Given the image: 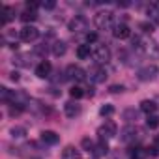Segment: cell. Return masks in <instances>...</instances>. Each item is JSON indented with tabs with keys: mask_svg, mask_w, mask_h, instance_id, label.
I'll use <instances>...</instances> for the list:
<instances>
[{
	"mask_svg": "<svg viewBox=\"0 0 159 159\" xmlns=\"http://www.w3.org/2000/svg\"><path fill=\"white\" fill-rule=\"evenodd\" d=\"M139 135V131L135 129V127H125L124 131H122V140L124 142H129V140H135V137Z\"/></svg>",
	"mask_w": 159,
	"mask_h": 159,
	"instance_id": "16",
	"label": "cell"
},
{
	"mask_svg": "<svg viewBox=\"0 0 159 159\" xmlns=\"http://www.w3.org/2000/svg\"><path fill=\"white\" fill-rule=\"evenodd\" d=\"M96 39H98V34H94V32H92V34H86V41H88V43H94Z\"/></svg>",
	"mask_w": 159,
	"mask_h": 159,
	"instance_id": "32",
	"label": "cell"
},
{
	"mask_svg": "<svg viewBox=\"0 0 159 159\" xmlns=\"http://www.w3.org/2000/svg\"><path fill=\"white\" fill-rule=\"evenodd\" d=\"M64 111H66V116H69V118H75V116L81 114V107L75 105V103H66Z\"/></svg>",
	"mask_w": 159,
	"mask_h": 159,
	"instance_id": "14",
	"label": "cell"
},
{
	"mask_svg": "<svg viewBox=\"0 0 159 159\" xmlns=\"http://www.w3.org/2000/svg\"><path fill=\"white\" fill-rule=\"evenodd\" d=\"M133 159H139V157H133Z\"/></svg>",
	"mask_w": 159,
	"mask_h": 159,
	"instance_id": "34",
	"label": "cell"
},
{
	"mask_svg": "<svg viewBox=\"0 0 159 159\" xmlns=\"http://www.w3.org/2000/svg\"><path fill=\"white\" fill-rule=\"evenodd\" d=\"M124 116H125V120H127V122H133V120H137V112H135L133 109H127V111L124 112Z\"/></svg>",
	"mask_w": 159,
	"mask_h": 159,
	"instance_id": "26",
	"label": "cell"
},
{
	"mask_svg": "<svg viewBox=\"0 0 159 159\" xmlns=\"http://www.w3.org/2000/svg\"><path fill=\"white\" fill-rule=\"evenodd\" d=\"M66 49H67V47H66L64 41H56V43L52 45V54H54V56H64V54H66Z\"/></svg>",
	"mask_w": 159,
	"mask_h": 159,
	"instance_id": "18",
	"label": "cell"
},
{
	"mask_svg": "<svg viewBox=\"0 0 159 159\" xmlns=\"http://www.w3.org/2000/svg\"><path fill=\"white\" fill-rule=\"evenodd\" d=\"M92 54H94V60H96L98 64H105V62H109V58H111V51H109L105 45H96L94 51H92Z\"/></svg>",
	"mask_w": 159,
	"mask_h": 159,
	"instance_id": "5",
	"label": "cell"
},
{
	"mask_svg": "<svg viewBox=\"0 0 159 159\" xmlns=\"http://www.w3.org/2000/svg\"><path fill=\"white\" fill-rule=\"evenodd\" d=\"M36 11H32V10H25L23 13H21V19L25 21V23H32V21H36Z\"/></svg>",
	"mask_w": 159,
	"mask_h": 159,
	"instance_id": "23",
	"label": "cell"
},
{
	"mask_svg": "<svg viewBox=\"0 0 159 159\" xmlns=\"http://www.w3.org/2000/svg\"><path fill=\"white\" fill-rule=\"evenodd\" d=\"M11 19H13V10H11L10 6H4V8H2V21H0V23H2V26L8 25Z\"/></svg>",
	"mask_w": 159,
	"mask_h": 159,
	"instance_id": "17",
	"label": "cell"
},
{
	"mask_svg": "<svg viewBox=\"0 0 159 159\" xmlns=\"http://www.w3.org/2000/svg\"><path fill=\"white\" fill-rule=\"evenodd\" d=\"M62 159H81V152L75 146H66L62 150Z\"/></svg>",
	"mask_w": 159,
	"mask_h": 159,
	"instance_id": "11",
	"label": "cell"
},
{
	"mask_svg": "<svg viewBox=\"0 0 159 159\" xmlns=\"http://www.w3.org/2000/svg\"><path fill=\"white\" fill-rule=\"evenodd\" d=\"M140 111H142V112H146V114L150 116V114H155L157 105H155V101H152V99H144V101L140 103Z\"/></svg>",
	"mask_w": 159,
	"mask_h": 159,
	"instance_id": "13",
	"label": "cell"
},
{
	"mask_svg": "<svg viewBox=\"0 0 159 159\" xmlns=\"http://www.w3.org/2000/svg\"><path fill=\"white\" fill-rule=\"evenodd\" d=\"M41 140L45 142V144H49V146H52V144H56L58 140H60V137L54 133V131H41Z\"/></svg>",
	"mask_w": 159,
	"mask_h": 159,
	"instance_id": "12",
	"label": "cell"
},
{
	"mask_svg": "<svg viewBox=\"0 0 159 159\" xmlns=\"http://www.w3.org/2000/svg\"><path fill=\"white\" fill-rule=\"evenodd\" d=\"M51 69H52L51 62L43 60V62H39V64H38V67H36V75H38L39 79H47V77L51 75Z\"/></svg>",
	"mask_w": 159,
	"mask_h": 159,
	"instance_id": "9",
	"label": "cell"
},
{
	"mask_svg": "<svg viewBox=\"0 0 159 159\" xmlns=\"http://www.w3.org/2000/svg\"><path fill=\"white\" fill-rule=\"evenodd\" d=\"M140 28H142L144 32H152V30H153V25H150V23H140Z\"/></svg>",
	"mask_w": 159,
	"mask_h": 159,
	"instance_id": "30",
	"label": "cell"
},
{
	"mask_svg": "<svg viewBox=\"0 0 159 159\" xmlns=\"http://www.w3.org/2000/svg\"><path fill=\"white\" fill-rule=\"evenodd\" d=\"M90 79H92V81L94 83H103L105 81V79H107V71L103 69V67H92L90 69Z\"/></svg>",
	"mask_w": 159,
	"mask_h": 159,
	"instance_id": "10",
	"label": "cell"
},
{
	"mask_svg": "<svg viewBox=\"0 0 159 159\" xmlns=\"http://www.w3.org/2000/svg\"><path fill=\"white\" fill-rule=\"evenodd\" d=\"M99 114H101V116H111V114H114V107H112V105H103V107L99 109Z\"/></svg>",
	"mask_w": 159,
	"mask_h": 159,
	"instance_id": "25",
	"label": "cell"
},
{
	"mask_svg": "<svg viewBox=\"0 0 159 159\" xmlns=\"http://www.w3.org/2000/svg\"><path fill=\"white\" fill-rule=\"evenodd\" d=\"M157 73H159L157 66H144V67H140V69H139L137 77L140 79L142 83H148V81H153V79L157 77Z\"/></svg>",
	"mask_w": 159,
	"mask_h": 159,
	"instance_id": "2",
	"label": "cell"
},
{
	"mask_svg": "<svg viewBox=\"0 0 159 159\" xmlns=\"http://www.w3.org/2000/svg\"><path fill=\"white\" fill-rule=\"evenodd\" d=\"M38 36H39V30L36 28V26H32V25H26V26H23L21 30H19V38L23 39V41H34V39H38Z\"/></svg>",
	"mask_w": 159,
	"mask_h": 159,
	"instance_id": "4",
	"label": "cell"
},
{
	"mask_svg": "<svg viewBox=\"0 0 159 159\" xmlns=\"http://www.w3.org/2000/svg\"><path fill=\"white\" fill-rule=\"evenodd\" d=\"M11 81H19V73H17V71L11 73Z\"/></svg>",
	"mask_w": 159,
	"mask_h": 159,
	"instance_id": "33",
	"label": "cell"
},
{
	"mask_svg": "<svg viewBox=\"0 0 159 159\" xmlns=\"http://www.w3.org/2000/svg\"><path fill=\"white\" fill-rule=\"evenodd\" d=\"M146 125H148L150 129H157V127H159V116H157V114H150V116L146 118Z\"/></svg>",
	"mask_w": 159,
	"mask_h": 159,
	"instance_id": "22",
	"label": "cell"
},
{
	"mask_svg": "<svg viewBox=\"0 0 159 159\" xmlns=\"http://www.w3.org/2000/svg\"><path fill=\"white\" fill-rule=\"evenodd\" d=\"M56 6V2H52V0H47V2H41V8H45V10H52Z\"/></svg>",
	"mask_w": 159,
	"mask_h": 159,
	"instance_id": "28",
	"label": "cell"
},
{
	"mask_svg": "<svg viewBox=\"0 0 159 159\" xmlns=\"http://www.w3.org/2000/svg\"><path fill=\"white\" fill-rule=\"evenodd\" d=\"M66 73H67V77H69V79H75V81H84V79H86V71H84L83 67L75 66V64L67 66Z\"/></svg>",
	"mask_w": 159,
	"mask_h": 159,
	"instance_id": "7",
	"label": "cell"
},
{
	"mask_svg": "<svg viewBox=\"0 0 159 159\" xmlns=\"http://www.w3.org/2000/svg\"><path fill=\"white\" fill-rule=\"evenodd\" d=\"M10 133H11V137H13V139H17V140L26 137V129H25V127H21V125L11 127V129H10Z\"/></svg>",
	"mask_w": 159,
	"mask_h": 159,
	"instance_id": "19",
	"label": "cell"
},
{
	"mask_svg": "<svg viewBox=\"0 0 159 159\" xmlns=\"http://www.w3.org/2000/svg\"><path fill=\"white\" fill-rule=\"evenodd\" d=\"M148 15L153 19L155 25H159V2H152L148 6Z\"/></svg>",
	"mask_w": 159,
	"mask_h": 159,
	"instance_id": "15",
	"label": "cell"
},
{
	"mask_svg": "<svg viewBox=\"0 0 159 159\" xmlns=\"http://www.w3.org/2000/svg\"><path fill=\"white\" fill-rule=\"evenodd\" d=\"M81 144H83V148H84V150H88V152H92V150H94V146H96L90 139H83V142H81Z\"/></svg>",
	"mask_w": 159,
	"mask_h": 159,
	"instance_id": "27",
	"label": "cell"
},
{
	"mask_svg": "<svg viewBox=\"0 0 159 159\" xmlns=\"http://www.w3.org/2000/svg\"><path fill=\"white\" fill-rule=\"evenodd\" d=\"M92 152H94V155H96V157H101V155H105V153L109 152V146H107L105 142H99V144H96V146H94V150H92Z\"/></svg>",
	"mask_w": 159,
	"mask_h": 159,
	"instance_id": "20",
	"label": "cell"
},
{
	"mask_svg": "<svg viewBox=\"0 0 159 159\" xmlns=\"http://www.w3.org/2000/svg\"><path fill=\"white\" fill-rule=\"evenodd\" d=\"M116 131H118L116 124H114L112 120H107V122L98 129V135H99L101 139H112V137H116Z\"/></svg>",
	"mask_w": 159,
	"mask_h": 159,
	"instance_id": "3",
	"label": "cell"
},
{
	"mask_svg": "<svg viewBox=\"0 0 159 159\" xmlns=\"http://www.w3.org/2000/svg\"><path fill=\"white\" fill-rule=\"evenodd\" d=\"M69 96H71L73 99H81V98L84 96V90H83L81 86H73V88L69 90Z\"/></svg>",
	"mask_w": 159,
	"mask_h": 159,
	"instance_id": "24",
	"label": "cell"
},
{
	"mask_svg": "<svg viewBox=\"0 0 159 159\" xmlns=\"http://www.w3.org/2000/svg\"><path fill=\"white\" fill-rule=\"evenodd\" d=\"M90 45H79V49H77V56L81 58V60H84V58H88L90 56Z\"/></svg>",
	"mask_w": 159,
	"mask_h": 159,
	"instance_id": "21",
	"label": "cell"
},
{
	"mask_svg": "<svg viewBox=\"0 0 159 159\" xmlns=\"http://www.w3.org/2000/svg\"><path fill=\"white\" fill-rule=\"evenodd\" d=\"M152 155H157L159 153V137H155V142H153V146H152Z\"/></svg>",
	"mask_w": 159,
	"mask_h": 159,
	"instance_id": "29",
	"label": "cell"
},
{
	"mask_svg": "<svg viewBox=\"0 0 159 159\" xmlns=\"http://www.w3.org/2000/svg\"><path fill=\"white\" fill-rule=\"evenodd\" d=\"M112 36L116 38V39H127L129 36H131V30H129V26L127 25H116L114 26V30H112Z\"/></svg>",
	"mask_w": 159,
	"mask_h": 159,
	"instance_id": "8",
	"label": "cell"
},
{
	"mask_svg": "<svg viewBox=\"0 0 159 159\" xmlns=\"http://www.w3.org/2000/svg\"><path fill=\"white\" fill-rule=\"evenodd\" d=\"M109 90H111L112 94H118V92H122V90H124V86H122V84H112Z\"/></svg>",
	"mask_w": 159,
	"mask_h": 159,
	"instance_id": "31",
	"label": "cell"
},
{
	"mask_svg": "<svg viewBox=\"0 0 159 159\" xmlns=\"http://www.w3.org/2000/svg\"><path fill=\"white\" fill-rule=\"evenodd\" d=\"M86 26H88V21H86V17H83V15H75V17L69 21V25H67V28H69L71 32H83V30H86Z\"/></svg>",
	"mask_w": 159,
	"mask_h": 159,
	"instance_id": "6",
	"label": "cell"
},
{
	"mask_svg": "<svg viewBox=\"0 0 159 159\" xmlns=\"http://www.w3.org/2000/svg\"><path fill=\"white\" fill-rule=\"evenodd\" d=\"M94 23L99 30H111V28H114V13L112 11H99L96 15Z\"/></svg>",
	"mask_w": 159,
	"mask_h": 159,
	"instance_id": "1",
	"label": "cell"
}]
</instances>
